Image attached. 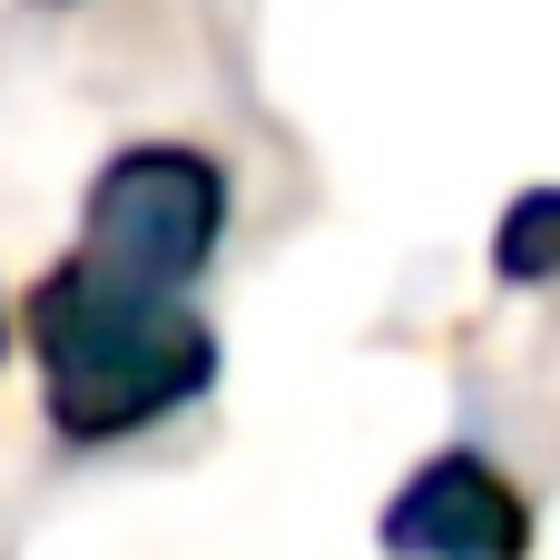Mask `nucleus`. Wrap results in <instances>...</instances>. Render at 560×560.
<instances>
[{
	"mask_svg": "<svg viewBox=\"0 0 560 560\" xmlns=\"http://www.w3.org/2000/svg\"><path fill=\"white\" fill-rule=\"evenodd\" d=\"M374 532L404 560H522L532 551V502H522V482L492 453L443 443L433 463L404 472V492L384 502Z\"/></svg>",
	"mask_w": 560,
	"mask_h": 560,
	"instance_id": "3",
	"label": "nucleus"
},
{
	"mask_svg": "<svg viewBox=\"0 0 560 560\" xmlns=\"http://www.w3.org/2000/svg\"><path fill=\"white\" fill-rule=\"evenodd\" d=\"M0 345H10V325H0Z\"/></svg>",
	"mask_w": 560,
	"mask_h": 560,
	"instance_id": "5",
	"label": "nucleus"
},
{
	"mask_svg": "<svg viewBox=\"0 0 560 560\" xmlns=\"http://www.w3.org/2000/svg\"><path fill=\"white\" fill-rule=\"evenodd\" d=\"M492 276L502 285H560V187H522L492 226Z\"/></svg>",
	"mask_w": 560,
	"mask_h": 560,
	"instance_id": "4",
	"label": "nucleus"
},
{
	"mask_svg": "<svg viewBox=\"0 0 560 560\" xmlns=\"http://www.w3.org/2000/svg\"><path fill=\"white\" fill-rule=\"evenodd\" d=\"M226 246V167L207 148H177V138H148V148H118L98 177H89V207H79V256L118 285H148V295H187Z\"/></svg>",
	"mask_w": 560,
	"mask_h": 560,
	"instance_id": "2",
	"label": "nucleus"
},
{
	"mask_svg": "<svg viewBox=\"0 0 560 560\" xmlns=\"http://www.w3.org/2000/svg\"><path fill=\"white\" fill-rule=\"evenodd\" d=\"M30 354L59 443H128L217 384V335L187 315V295L118 285L89 256L30 285Z\"/></svg>",
	"mask_w": 560,
	"mask_h": 560,
	"instance_id": "1",
	"label": "nucleus"
}]
</instances>
